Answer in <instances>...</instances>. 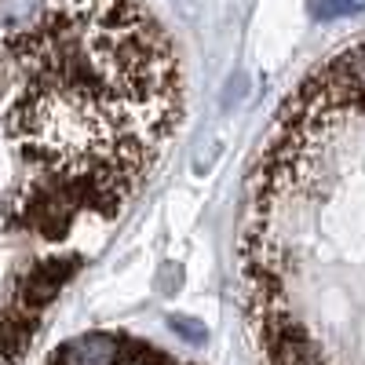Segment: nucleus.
<instances>
[{
    "mask_svg": "<svg viewBox=\"0 0 365 365\" xmlns=\"http://www.w3.org/2000/svg\"><path fill=\"white\" fill-rule=\"evenodd\" d=\"M117 340L106 332H84V336L70 340L58 354V365H113L117 361Z\"/></svg>",
    "mask_w": 365,
    "mask_h": 365,
    "instance_id": "obj_1",
    "label": "nucleus"
},
{
    "mask_svg": "<svg viewBox=\"0 0 365 365\" xmlns=\"http://www.w3.org/2000/svg\"><path fill=\"white\" fill-rule=\"evenodd\" d=\"M168 325H172V332H175L179 340H187V344H194V347H205V344H208L205 325L194 322V318H187V314H168Z\"/></svg>",
    "mask_w": 365,
    "mask_h": 365,
    "instance_id": "obj_3",
    "label": "nucleus"
},
{
    "mask_svg": "<svg viewBox=\"0 0 365 365\" xmlns=\"http://www.w3.org/2000/svg\"><path fill=\"white\" fill-rule=\"evenodd\" d=\"M158 285H161V292H165V296H172V292L179 289V267H168V278L161 274V282H158Z\"/></svg>",
    "mask_w": 365,
    "mask_h": 365,
    "instance_id": "obj_4",
    "label": "nucleus"
},
{
    "mask_svg": "<svg viewBox=\"0 0 365 365\" xmlns=\"http://www.w3.org/2000/svg\"><path fill=\"white\" fill-rule=\"evenodd\" d=\"M365 8V0H314V19L332 22V19H347Z\"/></svg>",
    "mask_w": 365,
    "mask_h": 365,
    "instance_id": "obj_2",
    "label": "nucleus"
}]
</instances>
